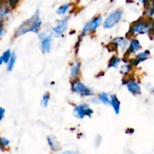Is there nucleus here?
<instances>
[{
    "label": "nucleus",
    "mask_w": 154,
    "mask_h": 154,
    "mask_svg": "<svg viewBox=\"0 0 154 154\" xmlns=\"http://www.w3.org/2000/svg\"><path fill=\"white\" fill-rule=\"evenodd\" d=\"M41 26H42V20L39 16V11L36 10L31 17L23 22L18 26L15 32V37H20V36L27 34V32H33L38 34L40 31Z\"/></svg>",
    "instance_id": "nucleus-1"
},
{
    "label": "nucleus",
    "mask_w": 154,
    "mask_h": 154,
    "mask_svg": "<svg viewBox=\"0 0 154 154\" xmlns=\"http://www.w3.org/2000/svg\"><path fill=\"white\" fill-rule=\"evenodd\" d=\"M152 29H154V27H152V22L149 20L142 18L134 22L131 26L128 34L131 36L142 35L149 33L152 32Z\"/></svg>",
    "instance_id": "nucleus-2"
},
{
    "label": "nucleus",
    "mask_w": 154,
    "mask_h": 154,
    "mask_svg": "<svg viewBox=\"0 0 154 154\" xmlns=\"http://www.w3.org/2000/svg\"><path fill=\"white\" fill-rule=\"evenodd\" d=\"M71 90L74 93L82 97H89L94 95L93 90L79 80H75L72 81L71 84Z\"/></svg>",
    "instance_id": "nucleus-3"
},
{
    "label": "nucleus",
    "mask_w": 154,
    "mask_h": 154,
    "mask_svg": "<svg viewBox=\"0 0 154 154\" xmlns=\"http://www.w3.org/2000/svg\"><path fill=\"white\" fill-rule=\"evenodd\" d=\"M122 14H123V12L121 9H116L112 11L104 20L103 23V27L106 29H110L114 27L121 20Z\"/></svg>",
    "instance_id": "nucleus-4"
},
{
    "label": "nucleus",
    "mask_w": 154,
    "mask_h": 154,
    "mask_svg": "<svg viewBox=\"0 0 154 154\" xmlns=\"http://www.w3.org/2000/svg\"><path fill=\"white\" fill-rule=\"evenodd\" d=\"M94 111L88 104H80L76 105L73 109L74 117L78 119H84L85 117H91L93 114Z\"/></svg>",
    "instance_id": "nucleus-5"
},
{
    "label": "nucleus",
    "mask_w": 154,
    "mask_h": 154,
    "mask_svg": "<svg viewBox=\"0 0 154 154\" xmlns=\"http://www.w3.org/2000/svg\"><path fill=\"white\" fill-rule=\"evenodd\" d=\"M103 23V18L101 16H97L95 17L92 18L91 20H89L87 23L83 27L82 31V35H86L88 33L94 32L97 30V29Z\"/></svg>",
    "instance_id": "nucleus-6"
},
{
    "label": "nucleus",
    "mask_w": 154,
    "mask_h": 154,
    "mask_svg": "<svg viewBox=\"0 0 154 154\" xmlns=\"http://www.w3.org/2000/svg\"><path fill=\"white\" fill-rule=\"evenodd\" d=\"M69 20L68 18H63L57 22V23L52 28V32L55 36H60L67 30Z\"/></svg>",
    "instance_id": "nucleus-7"
},
{
    "label": "nucleus",
    "mask_w": 154,
    "mask_h": 154,
    "mask_svg": "<svg viewBox=\"0 0 154 154\" xmlns=\"http://www.w3.org/2000/svg\"><path fill=\"white\" fill-rule=\"evenodd\" d=\"M125 84L126 85L127 90L133 96H137L141 94V87L139 82H137L136 80L129 79L126 81Z\"/></svg>",
    "instance_id": "nucleus-8"
},
{
    "label": "nucleus",
    "mask_w": 154,
    "mask_h": 154,
    "mask_svg": "<svg viewBox=\"0 0 154 154\" xmlns=\"http://www.w3.org/2000/svg\"><path fill=\"white\" fill-rule=\"evenodd\" d=\"M150 57V51L149 50H145V51H140L136 54L135 57L131 61L130 64L132 66H138L140 63H142L143 62L146 61L149 57Z\"/></svg>",
    "instance_id": "nucleus-9"
},
{
    "label": "nucleus",
    "mask_w": 154,
    "mask_h": 154,
    "mask_svg": "<svg viewBox=\"0 0 154 154\" xmlns=\"http://www.w3.org/2000/svg\"><path fill=\"white\" fill-rule=\"evenodd\" d=\"M141 49V45L138 39L132 38L128 42V46L126 50V54L128 55H131V54H135L140 52Z\"/></svg>",
    "instance_id": "nucleus-10"
},
{
    "label": "nucleus",
    "mask_w": 154,
    "mask_h": 154,
    "mask_svg": "<svg viewBox=\"0 0 154 154\" xmlns=\"http://www.w3.org/2000/svg\"><path fill=\"white\" fill-rule=\"evenodd\" d=\"M52 36L48 35L44 39L40 41V49L43 54H48L51 50Z\"/></svg>",
    "instance_id": "nucleus-11"
},
{
    "label": "nucleus",
    "mask_w": 154,
    "mask_h": 154,
    "mask_svg": "<svg viewBox=\"0 0 154 154\" xmlns=\"http://www.w3.org/2000/svg\"><path fill=\"white\" fill-rule=\"evenodd\" d=\"M81 69V63L79 60H75L70 67V78L72 81L77 80L80 73Z\"/></svg>",
    "instance_id": "nucleus-12"
},
{
    "label": "nucleus",
    "mask_w": 154,
    "mask_h": 154,
    "mask_svg": "<svg viewBox=\"0 0 154 154\" xmlns=\"http://www.w3.org/2000/svg\"><path fill=\"white\" fill-rule=\"evenodd\" d=\"M113 44L116 46V48H119L122 51H126L128 46V42L125 38L123 37H116L112 41Z\"/></svg>",
    "instance_id": "nucleus-13"
},
{
    "label": "nucleus",
    "mask_w": 154,
    "mask_h": 154,
    "mask_svg": "<svg viewBox=\"0 0 154 154\" xmlns=\"http://www.w3.org/2000/svg\"><path fill=\"white\" fill-rule=\"evenodd\" d=\"M110 105H111V107L113 108L115 114H119V112H120V107H121L120 101H119V99H118V97L115 94L110 96Z\"/></svg>",
    "instance_id": "nucleus-14"
},
{
    "label": "nucleus",
    "mask_w": 154,
    "mask_h": 154,
    "mask_svg": "<svg viewBox=\"0 0 154 154\" xmlns=\"http://www.w3.org/2000/svg\"><path fill=\"white\" fill-rule=\"evenodd\" d=\"M47 143L49 146L50 149L52 151H57L59 149V143L57 141V138L52 135H50L47 136Z\"/></svg>",
    "instance_id": "nucleus-15"
},
{
    "label": "nucleus",
    "mask_w": 154,
    "mask_h": 154,
    "mask_svg": "<svg viewBox=\"0 0 154 154\" xmlns=\"http://www.w3.org/2000/svg\"><path fill=\"white\" fill-rule=\"evenodd\" d=\"M11 54L12 52L10 49H8L4 51L0 56V66H2L3 64H7L11 57Z\"/></svg>",
    "instance_id": "nucleus-16"
},
{
    "label": "nucleus",
    "mask_w": 154,
    "mask_h": 154,
    "mask_svg": "<svg viewBox=\"0 0 154 154\" xmlns=\"http://www.w3.org/2000/svg\"><path fill=\"white\" fill-rule=\"evenodd\" d=\"M16 61H17L16 54H15V53L12 52L11 57L8 63H7V66H6V69H7L8 72H11L13 71L14 68V66H15V63H16Z\"/></svg>",
    "instance_id": "nucleus-17"
},
{
    "label": "nucleus",
    "mask_w": 154,
    "mask_h": 154,
    "mask_svg": "<svg viewBox=\"0 0 154 154\" xmlns=\"http://www.w3.org/2000/svg\"><path fill=\"white\" fill-rule=\"evenodd\" d=\"M98 101L104 105H110V96L107 93H101L98 96Z\"/></svg>",
    "instance_id": "nucleus-18"
},
{
    "label": "nucleus",
    "mask_w": 154,
    "mask_h": 154,
    "mask_svg": "<svg viewBox=\"0 0 154 154\" xmlns=\"http://www.w3.org/2000/svg\"><path fill=\"white\" fill-rule=\"evenodd\" d=\"M70 8V5L69 3H65V4L60 5L56 11V13L57 14L60 15V16H63V15H65L68 12V11Z\"/></svg>",
    "instance_id": "nucleus-19"
},
{
    "label": "nucleus",
    "mask_w": 154,
    "mask_h": 154,
    "mask_svg": "<svg viewBox=\"0 0 154 154\" xmlns=\"http://www.w3.org/2000/svg\"><path fill=\"white\" fill-rule=\"evenodd\" d=\"M10 9L8 5L0 4V21L3 20L8 15Z\"/></svg>",
    "instance_id": "nucleus-20"
},
{
    "label": "nucleus",
    "mask_w": 154,
    "mask_h": 154,
    "mask_svg": "<svg viewBox=\"0 0 154 154\" xmlns=\"http://www.w3.org/2000/svg\"><path fill=\"white\" fill-rule=\"evenodd\" d=\"M50 101V93L48 92H45L42 96V99L40 101L41 106L43 107L44 108H46L48 107V103Z\"/></svg>",
    "instance_id": "nucleus-21"
},
{
    "label": "nucleus",
    "mask_w": 154,
    "mask_h": 154,
    "mask_svg": "<svg viewBox=\"0 0 154 154\" xmlns=\"http://www.w3.org/2000/svg\"><path fill=\"white\" fill-rule=\"evenodd\" d=\"M121 63V59L118 57H113L110 60L108 63V68H114V69H116V68L119 67V63Z\"/></svg>",
    "instance_id": "nucleus-22"
},
{
    "label": "nucleus",
    "mask_w": 154,
    "mask_h": 154,
    "mask_svg": "<svg viewBox=\"0 0 154 154\" xmlns=\"http://www.w3.org/2000/svg\"><path fill=\"white\" fill-rule=\"evenodd\" d=\"M10 140L8 139L7 138H5V137L0 136V149H1V150L7 148V147L10 145Z\"/></svg>",
    "instance_id": "nucleus-23"
},
{
    "label": "nucleus",
    "mask_w": 154,
    "mask_h": 154,
    "mask_svg": "<svg viewBox=\"0 0 154 154\" xmlns=\"http://www.w3.org/2000/svg\"><path fill=\"white\" fill-rule=\"evenodd\" d=\"M131 70H132V66L131 64L123 65V66H121L120 72L123 75H128V74H129L131 72Z\"/></svg>",
    "instance_id": "nucleus-24"
},
{
    "label": "nucleus",
    "mask_w": 154,
    "mask_h": 154,
    "mask_svg": "<svg viewBox=\"0 0 154 154\" xmlns=\"http://www.w3.org/2000/svg\"><path fill=\"white\" fill-rule=\"evenodd\" d=\"M5 115V109L2 107H0V123L4 119Z\"/></svg>",
    "instance_id": "nucleus-25"
},
{
    "label": "nucleus",
    "mask_w": 154,
    "mask_h": 154,
    "mask_svg": "<svg viewBox=\"0 0 154 154\" xmlns=\"http://www.w3.org/2000/svg\"><path fill=\"white\" fill-rule=\"evenodd\" d=\"M5 35V29L4 27H3V23L2 21H0V38L2 37H3Z\"/></svg>",
    "instance_id": "nucleus-26"
},
{
    "label": "nucleus",
    "mask_w": 154,
    "mask_h": 154,
    "mask_svg": "<svg viewBox=\"0 0 154 154\" xmlns=\"http://www.w3.org/2000/svg\"><path fill=\"white\" fill-rule=\"evenodd\" d=\"M60 154H82V153H80L78 151H75V150H66V151L62 152V153Z\"/></svg>",
    "instance_id": "nucleus-27"
},
{
    "label": "nucleus",
    "mask_w": 154,
    "mask_h": 154,
    "mask_svg": "<svg viewBox=\"0 0 154 154\" xmlns=\"http://www.w3.org/2000/svg\"><path fill=\"white\" fill-rule=\"evenodd\" d=\"M101 141H102V138H101V136H100V135H98L97 138H95V143H96L97 145H99L101 143Z\"/></svg>",
    "instance_id": "nucleus-28"
},
{
    "label": "nucleus",
    "mask_w": 154,
    "mask_h": 154,
    "mask_svg": "<svg viewBox=\"0 0 154 154\" xmlns=\"http://www.w3.org/2000/svg\"><path fill=\"white\" fill-rule=\"evenodd\" d=\"M140 2H141V4H143L144 6H146L149 5V0H139Z\"/></svg>",
    "instance_id": "nucleus-29"
},
{
    "label": "nucleus",
    "mask_w": 154,
    "mask_h": 154,
    "mask_svg": "<svg viewBox=\"0 0 154 154\" xmlns=\"http://www.w3.org/2000/svg\"><path fill=\"white\" fill-rule=\"evenodd\" d=\"M8 2H10L11 5V3H16L18 0H8Z\"/></svg>",
    "instance_id": "nucleus-30"
},
{
    "label": "nucleus",
    "mask_w": 154,
    "mask_h": 154,
    "mask_svg": "<svg viewBox=\"0 0 154 154\" xmlns=\"http://www.w3.org/2000/svg\"><path fill=\"white\" fill-rule=\"evenodd\" d=\"M152 93H153V94H154V88L152 90Z\"/></svg>",
    "instance_id": "nucleus-31"
}]
</instances>
